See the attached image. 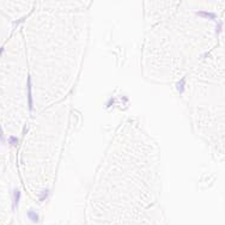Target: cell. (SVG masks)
I'll return each mask as SVG.
<instances>
[{"label":"cell","mask_w":225,"mask_h":225,"mask_svg":"<svg viewBox=\"0 0 225 225\" xmlns=\"http://www.w3.org/2000/svg\"><path fill=\"white\" fill-rule=\"evenodd\" d=\"M10 141H11V144H15V141H17V139H15V138L11 137L10 138Z\"/></svg>","instance_id":"obj_3"},{"label":"cell","mask_w":225,"mask_h":225,"mask_svg":"<svg viewBox=\"0 0 225 225\" xmlns=\"http://www.w3.org/2000/svg\"><path fill=\"white\" fill-rule=\"evenodd\" d=\"M3 137V133H1V130H0V138Z\"/></svg>","instance_id":"obj_4"},{"label":"cell","mask_w":225,"mask_h":225,"mask_svg":"<svg viewBox=\"0 0 225 225\" xmlns=\"http://www.w3.org/2000/svg\"><path fill=\"white\" fill-rule=\"evenodd\" d=\"M19 197H21V193H19V192H16V193H15V204H16V205L18 204Z\"/></svg>","instance_id":"obj_2"},{"label":"cell","mask_w":225,"mask_h":225,"mask_svg":"<svg viewBox=\"0 0 225 225\" xmlns=\"http://www.w3.org/2000/svg\"><path fill=\"white\" fill-rule=\"evenodd\" d=\"M28 216H29V218H30L32 222H39V216H37L35 212H32V211H29Z\"/></svg>","instance_id":"obj_1"}]
</instances>
